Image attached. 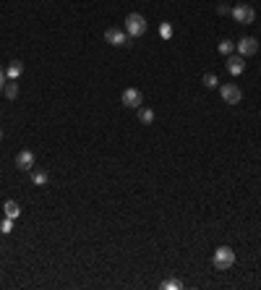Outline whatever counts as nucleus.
Listing matches in <instances>:
<instances>
[{
  "label": "nucleus",
  "instance_id": "1",
  "mask_svg": "<svg viewBox=\"0 0 261 290\" xmlns=\"http://www.w3.org/2000/svg\"><path fill=\"white\" fill-rule=\"evenodd\" d=\"M214 269H219V272H225V269H230L233 264H235V251L233 248H227V246H219L217 251H214Z\"/></svg>",
  "mask_w": 261,
  "mask_h": 290
},
{
  "label": "nucleus",
  "instance_id": "2",
  "mask_svg": "<svg viewBox=\"0 0 261 290\" xmlns=\"http://www.w3.org/2000/svg\"><path fill=\"white\" fill-rule=\"evenodd\" d=\"M125 34H130V37H141V34H146V19L141 13H128L125 16Z\"/></svg>",
  "mask_w": 261,
  "mask_h": 290
},
{
  "label": "nucleus",
  "instance_id": "3",
  "mask_svg": "<svg viewBox=\"0 0 261 290\" xmlns=\"http://www.w3.org/2000/svg\"><path fill=\"white\" fill-rule=\"evenodd\" d=\"M233 19H235L238 24H253V21H256V11H253L251 6H246V3H240V6L233 8Z\"/></svg>",
  "mask_w": 261,
  "mask_h": 290
},
{
  "label": "nucleus",
  "instance_id": "4",
  "mask_svg": "<svg viewBox=\"0 0 261 290\" xmlns=\"http://www.w3.org/2000/svg\"><path fill=\"white\" fill-rule=\"evenodd\" d=\"M105 40H107L110 45H115V47H125V45H128V34H125L123 29L110 26V29L105 31Z\"/></svg>",
  "mask_w": 261,
  "mask_h": 290
},
{
  "label": "nucleus",
  "instance_id": "5",
  "mask_svg": "<svg viewBox=\"0 0 261 290\" xmlns=\"http://www.w3.org/2000/svg\"><path fill=\"white\" fill-rule=\"evenodd\" d=\"M123 105L125 107H141V92H139V89H134V86H128V89H123Z\"/></svg>",
  "mask_w": 261,
  "mask_h": 290
},
{
  "label": "nucleus",
  "instance_id": "6",
  "mask_svg": "<svg viewBox=\"0 0 261 290\" xmlns=\"http://www.w3.org/2000/svg\"><path fill=\"white\" fill-rule=\"evenodd\" d=\"M256 50H258V42H256V37H243L238 42V52L243 58H248V55H256Z\"/></svg>",
  "mask_w": 261,
  "mask_h": 290
},
{
  "label": "nucleus",
  "instance_id": "7",
  "mask_svg": "<svg viewBox=\"0 0 261 290\" xmlns=\"http://www.w3.org/2000/svg\"><path fill=\"white\" fill-rule=\"evenodd\" d=\"M16 168L18 170H31L34 168V152H29V149H21L16 154Z\"/></svg>",
  "mask_w": 261,
  "mask_h": 290
},
{
  "label": "nucleus",
  "instance_id": "8",
  "mask_svg": "<svg viewBox=\"0 0 261 290\" xmlns=\"http://www.w3.org/2000/svg\"><path fill=\"white\" fill-rule=\"evenodd\" d=\"M227 71H230L233 76H240L246 71V58L240 55V52H238V55H230L227 58Z\"/></svg>",
  "mask_w": 261,
  "mask_h": 290
},
{
  "label": "nucleus",
  "instance_id": "9",
  "mask_svg": "<svg viewBox=\"0 0 261 290\" xmlns=\"http://www.w3.org/2000/svg\"><path fill=\"white\" fill-rule=\"evenodd\" d=\"M240 97H243V94H240V89L235 84H225V86H222V100H225L227 105H238Z\"/></svg>",
  "mask_w": 261,
  "mask_h": 290
},
{
  "label": "nucleus",
  "instance_id": "10",
  "mask_svg": "<svg viewBox=\"0 0 261 290\" xmlns=\"http://www.w3.org/2000/svg\"><path fill=\"white\" fill-rule=\"evenodd\" d=\"M3 209H6V217H11V220H16V217L21 214V207H18L16 202H6V207H3Z\"/></svg>",
  "mask_w": 261,
  "mask_h": 290
},
{
  "label": "nucleus",
  "instance_id": "11",
  "mask_svg": "<svg viewBox=\"0 0 261 290\" xmlns=\"http://www.w3.org/2000/svg\"><path fill=\"white\" fill-rule=\"evenodd\" d=\"M21 71H24V66H21V63H18V60H13V63L8 66V71H6V74H8L11 79H16L18 74H21Z\"/></svg>",
  "mask_w": 261,
  "mask_h": 290
},
{
  "label": "nucleus",
  "instance_id": "12",
  "mask_svg": "<svg viewBox=\"0 0 261 290\" xmlns=\"http://www.w3.org/2000/svg\"><path fill=\"white\" fill-rule=\"evenodd\" d=\"M180 287H183V282L175 280V277H170V280H165V282H162V290H180Z\"/></svg>",
  "mask_w": 261,
  "mask_h": 290
},
{
  "label": "nucleus",
  "instance_id": "13",
  "mask_svg": "<svg viewBox=\"0 0 261 290\" xmlns=\"http://www.w3.org/2000/svg\"><path fill=\"white\" fill-rule=\"evenodd\" d=\"M233 50H235V42H230V40H222V42H219V52H225V55H233Z\"/></svg>",
  "mask_w": 261,
  "mask_h": 290
},
{
  "label": "nucleus",
  "instance_id": "14",
  "mask_svg": "<svg viewBox=\"0 0 261 290\" xmlns=\"http://www.w3.org/2000/svg\"><path fill=\"white\" fill-rule=\"evenodd\" d=\"M219 81H217V76L214 74H207V76H204V86H207V89H214Z\"/></svg>",
  "mask_w": 261,
  "mask_h": 290
},
{
  "label": "nucleus",
  "instance_id": "15",
  "mask_svg": "<svg viewBox=\"0 0 261 290\" xmlns=\"http://www.w3.org/2000/svg\"><path fill=\"white\" fill-rule=\"evenodd\" d=\"M34 183H37V186H45V183H47V173L37 170V173H34Z\"/></svg>",
  "mask_w": 261,
  "mask_h": 290
},
{
  "label": "nucleus",
  "instance_id": "16",
  "mask_svg": "<svg viewBox=\"0 0 261 290\" xmlns=\"http://www.w3.org/2000/svg\"><path fill=\"white\" fill-rule=\"evenodd\" d=\"M3 89H6V94H8L11 100H16V94H18V86H16V84H6Z\"/></svg>",
  "mask_w": 261,
  "mask_h": 290
},
{
  "label": "nucleus",
  "instance_id": "17",
  "mask_svg": "<svg viewBox=\"0 0 261 290\" xmlns=\"http://www.w3.org/2000/svg\"><path fill=\"white\" fill-rule=\"evenodd\" d=\"M139 118H141V123H152L154 120V110H141Z\"/></svg>",
  "mask_w": 261,
  "mask_h": 290
},
{
  "label": "nucleus",
  "instance_id": "18",
  "mask_svg": "<svg viewBox=\"0 0 261 290\" xmlns=\"http://www.w3.org/2000/svg\"><path fill=\"white\" fill-rule=\"evenodd\" d=\"M0 230H3L6 235H8L11 230H13V220H11V217H6V220H3V222H0Z\"/></svg>",
  "mask_w": 261,
  "mask_h": 290
},
{
  "label": "nucleus",
  "instance_id": "19",
  "mask_svg": "<svg viewBox=\"0 0 261 290\" xmlns=\"http://www.w3.org/2000/svg\"><path fill=\"white\" fill-rule=\"evenodd\" d=\"M0 86H6V71H3V66H0Z\"/></svg>",
  "mask_w": 261,
  "mask_h": 290
},
{
  "label": "nucleus",
  "instance_id": "20",
  "mask_svg": "<svg viewBox=\"0 0 261 290\" xmlns=\"http://www.w3.org/2000/svg\"><path fill=\"white\" fill-rule=\"evenodd\" d=\"M0 141H3V128H0Z\"/></svg>",
  "mask_w": 261,
  "mask_h": 290
},
{
  "label": "nucleus",
  "instance_id": "21",
  "mask_svg": "<svg viewBox=\"0 0 261 290\" xmlns=\"http://www.w3.org/2000/svg\"><path fill=\"white\" fill-rule=\"evenodd\" d=\"M0 92H3V86H0Z\"/></svg>",
  "mask_w": 261,
  "mask_h": 290
}]
</instances>
